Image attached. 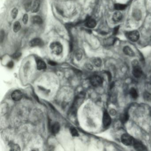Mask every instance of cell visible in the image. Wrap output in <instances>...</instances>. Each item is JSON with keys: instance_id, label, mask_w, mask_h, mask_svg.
I'll return each mask as SVG.
<instances>
[{"instance_id": "6da1fadb", "label": "cell", "mask_w": 151, "mask_h": 151, "mask_svg": "<svg viewBox=\"0 0 151 151\" xmlns=\"http://www.w3.org/2000/svg\"><path fill=\"white\" fill-rule=\"evenodd\" d=\"M133 65V71L132 73L134 76L136 78H140L142 76L143 72L141 67L139 65L138 61L136 60H133L132 62Z\"/></svg>"}, {"instance_id": "7a4b0ae2", "label": "cell", "mask_w": 151, "mask_h": 151, "mask_svg": "<svg viewBox=\"0 0 151 151\" xmlns=\"http://www.w3.org/2000/svg\"><path fill=\"white\" fill-rule=\"evenodd\" d=\"M84 97L85 94L81 93L75 98L72 108V110L73 111L74 113L76 110L77 108L79 107L82 103L84 99Z\"/></svg>"}, {"instance_id": "3957f363", "label": "cell", "mask_w": 151, "mask_h": 151, "mask_svg": "<svg viewBox=\"0 0 151 151\" xmlns=\"http://www.w3.org/2000/svg\"><path fill=\"white\" fill-rule=\"evenodd\" d=\"M50 47L52 52L55 55H59L63 51L62 44L58 42L52 43L51 44Z\"/></svg>"}, {"instance_id": "277c9868", "label": "cell", "mask_w": 151, "mask_h": 151, "mask_svg": "<svg viewBox=\"0 0 151 151\" xmlns=\"http://www.w3.org/2000/svg\"><path fill=\"white\" fill-rule=\"evenodd\" d=\"M127 37L132 42H136L140 38V34L138 31L136 30L130 31L126 34Z\"/></svg>"}, {"instance_id": "5b68a950", "label": "cell", "mask_w": 151, "mask_h": 151, "mask_svg": "<svg viewBox=\"0 0 151 151\" xmlns=\"http://www.w3.org/2000/svg\"><path fill=\"white\" fill-rule=\"evenodd\" d=\"M134 139L132 138L130 135L127 134H124L121 137V141L124 145L128 146L133 145Z\"/></svg>"}, {"instance_id": "8992f818", "label": "cell", "mask_w": 151, "mask_h": 151, "mask_svg": "<svg viewBox=\"0 0 151 151\" xmlns=\"http://www.w3.org/2000/svg\"><path fill=\"white\" fill-rule=\"evenodd\" d=\"M90 83L93 86L97 87L100 86L102 84L103 80L101 77L98 75H94L90 78Z\"/></svg>"}, {"instance_id": "52a82bcc", "label": "cell", "mask_w": 151, "mask_h": 151, "mask_svg": "<svg viewBox=\"0 0 151 151\" xmlns=\"http://www.w3.org/2000/svg\"><path fill=\"white\" fill-rule=\"evenodd\" d=\"M102 122H103V126L105 128L108 127L110 125L111 123V118L110 116L109 115V113L106 111H104L103 116Z\"/></svg>"}, {"instance_id": "ba28073f", "label": "cell", "mask_w": 151, "mask_h": 151, "mask_svg": "<svg viewBox=\"0 0 151 151\" xmlns=\"http://www.w3.org/2000/svg\"><path fill=\"white\" fill-rule=\"evenodd\" d=\"M134 148L135 149L138 151H144V150H147L146 147H145V145H143L141 142L137 140H133V143Z\"/></svg>"}, {"instance_id": "9c48e42d", "label": "cell", "mask_w": 151, "mask_h": 151, "mask_svg": "<svg viewBox=\"0 0 151 151\" xmlns=\"http://www.w3.org/2000/svg\"><path fill=\"white\" fill-rule=\"evenodd\" d=\"M23 97V94L19 90H16L13 91L11 94L12 98L15 101L21 100Z\"/></svg>"}, {"instance_id": "30bf717a", "label": "cell", "mask_w": 151, "mask_h": 151, "mask_svg": "<svg viewBox=\"0 0 151 151\" xmlns=\"http://www.w3.org/2000/svg\"><path fill=\"white\" fill-rule=\"evenodd\" d=\"M44 45V42L40 38H35L33 39L29 43V45L31 47L39 46L41 47Z\"/></svg>"}, {"instance_id": "8fae6325", "label": "cell", "mask_w": 151, "mask_h": 151, "mask_svg": "<svg viewBox=\"0 0 151 151\" xmlns=\"http://www.w3.org/2000/svg\"><path fill=\"white\" fill-rule=\"evenodd\" d=\"M96 21L92 18H88L86 19L85 22V25L87 28H93L96 26Z\"/></svg>"}, {"instance_id": "7c38bea8", "label": "cell", "mask_w": 151, "mask_h": 151, "mask_svg": "<svg viewBox=\"0 0 151 151\" xmlns=\"http://www.w3.org/2000/svg\"><path fill=\"white\" fill-rule=\"evenodd\" d=\"M60 128V126L59 124L58 123V122H56L54 123L51 126V132L53 134H56L58 133V132L59 131Z\"/></svg>"}, {"instance_id": "4fadbf2b", "label": "cell", "mask_w": 151, "mask_h": 151, "mask_svg": "<svg viewBox=\"0 0 151 151\" xmlns=\"http://www.w3.org/2000/svg\"><path fill=\"white\" fill-rule=\"evenodd\" d=\"M41 0H35L33 5L32 8V12L33 13H36L39 11V6L41 4Z\"/></svg>"}, {"instance_id": "5bb4252c", "label": "cell", "mask_w": 151, "mask_h": 151, "mask_svg": "<svg viewBox=\"0 0 151 151\" xmlns=\"http://www.w3.org/2000/svg\"><path fill=\"white\" fill-rule=\"evenodd\" d=\"M123 52L125 55L129 56H134L135 55V53L131 48L128 46H125L124 47Z\"/></svg>"}, {"instance_id": "9a60e30c", "label": "cell", "mask_w": 151, "mask_h": 151, "mask_svg": "<svg viewBox=\"0 0 151 151\" xmlns=\"http://www.w3.org/2000/svg\"><path fill=\"white\" fill-rule=\"evenodd\" d=\"M122 14L120 12L117 11L114 13L113 16V19L114 22H118L122 19Z\"/></svg>"}, {"instance_id": "2e32d148", "label": "cell", "mask_w": 151, "mask_h": 151, "mask_svg": "<svg viewBox=\"0 0 151 151\" xmlns=\"http://www.w3.org/2000/svg\"><path fill=\"white\" fill-rule=\"evenodd\" d=\"M46 67V64L44 61L41 59H38L37 61V68L38 70H45Z\"/></svg>"}, {"instance_id": "e0dca14e", "label": "cell", "mask_w": 151, "mask_h": 151, "mask_svg": "<svg viewBox=\"0 0 151 151\" xmlns=\"http://www.w3.org/2000/svg\"><path fill=\"white\" fill-rule=\"evenodd\" d=\"M32 23L35 24H42L43 21L42 18L39 16H34L31 18Z\"/></svg>"}, {"instance_id": "ac0fdd59", "label": "cell", "mask_w": 151, "mask_h": 151, "mask_svg": "<svg viewBox=\"0 0 151 151\" xmlns=\"http://www.w3.org/2000/svg\"><path fill=\"white\" fill-rule=\"evenodd\" d=\"M141 13L140 10L136 9L133 10V16L136 21H139L141 19Z\"/></svg>"}, {"instance_id": "d6986e66", "label": "cell", "mask_w": 151, "mask_h": 151, "mask_svg": "<svg viewBox=\"0 0 151 151\" xmlns=\"http://www.w3.org/2000/svg\"><path fill=\"white\" fill-rule=\"evenodd\" d=\"M8 145L9 146L10 150H12V151H20L21 150L20 147L19 146V145L16 144H15L13 142H10L9 143Z\"/></svg>"}, {"instance_id": "ffe728a7", "label": "cell", "mask_w": 151, "mask_h": 151, "mask_svg": "<svg viewBox=\"0 0 151 151\" xmlns=\"http://www.w3.org/2000/svg\"><path fill=\"white\" fill-rule=\"evenodd\" d=\"M24 9L26 11L29 12L30 10H32V1L31 0H27L24 4Z\"/></svg>"}, {"instance_id": "44dd1931", "label": "cell", "mask_w": 151, "mask_h": 151, "mask_svg": "<svg viewBox=\"0 0 151 151\" xmlns=\"http://www.w3.org/2000/svg\"><path fill=\"white\" fill-rule=\"evenodd\" d=\"M129 118V116L127 113H125L124 114H122L120 116V120L122 123H126Z\"/></svg>"}, {"instance_id": "7402d4cb", "label": "cell", "mask_w": 151, "mask_h": 151, "mask_svg": "<svg viewBox=\"0 0 151 151\" xmlns=\"http://www.w3.org/2000/svg\"><path fill=\"white\" fill-rule=\"evenodd\" d=\"M129 94L132 97L133 99H136L138 97V93L136 91V89L134 88H132L130 89L129 91Z\"/></svg>"}, {"instance_id": "603a6c76", "label": "cell", "mask_w": 151, "mask_h": 151, "mask_svg": "<svg viewBox=\"0 0 151 151\" xmlns=\"http://www.w3.org/2000/svg\"><path fill=\"white\" fill-rule=\"evenodd\" d=\"M115 39L114 38H109L108 39H106L104 41V44L107 46H111L114 44L115 42Z\"/></svg>"}, {"instance_id": "cb8c5ba5", "label": "cell", "mask_w": 151, "mask_h": 151, "mask_svg": "<svg viewBox=\"0 0 151 151\" xmlns=\"http://www.w3.org/2000/svg\"><path fill=\"white\" fill-rule=\"evenodd\" d=\"M126 8V5L122 4H116L114 5V8L118 11L123 10Z\"/></svg>"}, {"instance_id": "d4e9b609", "label": "cell", "mask_w": 151, "mask_h": 151, "mask_svg": "<svg viewBox=\"0 0 151 151\" xmlns=\"http://www.w3.org/2000/svg\"><path fill=\"white\" fill-rule=\"evenodd\" d=\"M21 28V25L19 21H16L13 24V31L15 33H17L19 31Z\"/></svg>"}, {"instance_id": "484cf974", "label": "cell", "mask_w": 151, "mask_h": 151, "mask_svg": "<svg viewBox=\"0 0 151 151\" xmlns=\"http://www.w3.org/2000/svg\"><path fill=\"white\" fill-rule=\"evenodd\" d=\"M94 65L97 67H100L102 65V60H101V58H94Z\"/></svg>"}, {"instance_id": "4316f807", "label": "cell", "mask_w": 151, "mask_h": 151, "mask_svg": "<svg viewBox=\"0 0 151 151\" xmlns=\"http://www.w3.org/2000/svg\"><path fill=\"white\" fill-rule=\"evenodd\" d=\"M18 10L17 9V8H13V9L12 10L11 12V16L12 18H13V19H16L17 17V15H18Z\"/></svg>"}, {"instance_id": "83f0119b", "label": "cell", "mask_w": 151, "mask_h": 151, "mask_svg": "<svg viewBox=\"0 0 151 151\" xmlns=\"http://www.w3.org/2000/svg\"><path fill=\"white\" fill-rule=\"evenodd\" d=\"M83 56V53L80 50L77 51L75 52V57L78 60H80L81 59Z\"/></svg>"}, {"instance_id": "f1b7e54d", "label": "cell", "mask_w": 151, "mask_h": 151, "mask_svg": "<svg viewBox=\"0 0 151 151\" xmlns=\"http://www.w3.org/2000/svg\"><path fill=\"white\" fill-rule=\"evenodd\" d=\"M70 131H71V133L73 136H78V132L77 131V130L76 128H72L70 129Z\"/></svg>"}, {"instance_id": "f546056e", "label": "cell", "mask_w": 151, "mask_h": 151, "mask_svg": "<svg viewBox=\"0 0 151 151\" xmlns=\"http://www.w3.org/2000/svg\"><path fill=\"white\" fill-rule=\"evenodd\" d=\"M144 97L145 99L147 100H149L151 98V95L148 92H145L144 94Z\"/></svg>"}, {"instance_id": "4dcf8cb0", "label": "cell", "mask_w": 151, "mask_h": 151, "mask_svg": "<svg viewBox=\"0 0 151 151\" xmlns=\"http://www.w3.org/2000/svg\"><path fill=\"white\" fill-rule=\"evenodd\" d=\"M5 37V32L3 30H2L1 31V33H0V41L2 43L4 41Z\"/></svg>"}, {"instance_id": "1f68e13d", "label": "cell", "mask_w": 151, "mask_h": 151, "mask_svg": "<svg viewBox=\"0 0 151 151\" xmlns=\"http://www.w3.org/2000/svg\"><path fill=\"white\" fill-rule=\"evenodd\" d=\"M28 16L27 14H25L24 15L23 17V23L24 24H26L27 23H28Z\"/></svg>"}, {"instance_id": "d6a6232c", "label": "cell", "mask_w": 151, "mask_h": 151, "mask_svg": "<svg viewBox=\"0 0 151 151\" xmlns=\"http://www.w3.org/2000/svg\"><path fill=\"white\" fill-rule=\"evenodd\" d=\"M21 53H20V52H16V53L14 54L13 55H12V57H13V58L17 59V58H18L21 57Z\"/></svg>"}, {"instance_id": "836d02e7", "label": "cell", "mask_w": 151, "mask_h": 151, "mask_svg": "<svg viewBox=\"0 0 151 151\" xmlns=\"http://www.w3.org/2000/svg\"><path fill=\"white\" fill-rule=\"evenodd\" d=\"M119 29V26H117L114 28L113 31V34L114 35H116L118 32Z\"/></svg>"}, {"instance_id": "e575fe53", "label": "cell", "mask_w": 151, "mask_h": 151, "mask_svg": "<svg viewBox=\"0 0 151 151\" xmlns=\"http://www.w3.org/2000/svg\"><path fill=\"white\" fill-rule=\"evenodd\" d=\"M13 66H14V63L13 61H10L9 62L8 64H7V67H8V68H12L13 67Z\"/></svg>"}, {"instance_id": "d590c367", "label": "cell", "mask_w": 151, "mask_h": 151, "mask_svg": "<svg viewBox=\"0 0 151 151\" xmlns=\"http://www.w3.org/2000/svg\"><path fill=\"white\" fill-rule=\"evenodd\" d=\"M48 63L49 64L52 65V66H55V65L56 64V63H55V62H53V61H49Z\"/></svg>"}]
</instances>
